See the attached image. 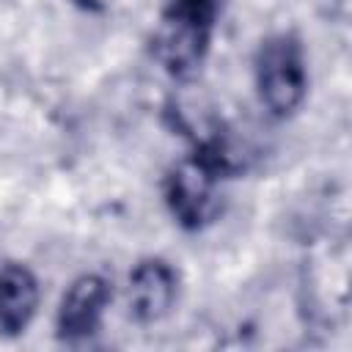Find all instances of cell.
I'll return each mask as SVG.
<instances>
[{
    "instance_id": "obj_6",
    "label": "cell",
    "mask_w": 352,
    "mask_h": 352,
    "mask_svg": "<svg viewBox=\"0 0 352 352\" xmlns=\"http://www.w3.org/2000/svg\"><path fill=\"white\" fill-rule=\"evenodd\" d=\"M38 305V280L25 264H6L0 270V333H25Z\"/></svg>"
},
{
    "instance_id": "obj_2",
    "label": "cell",
    "mask_w": 352,
    "mask_h": 352,
    "mask_svg": "<svg viewBox=\"0 0 352 352\" xmlns=\"http://www.w3.org/2000/svg\"><path fill=\"white\" fill-rule=\"evenodd\" d=\"M223 170L226 162L212 151L184 157L170 168L165 176V204L182 228L198 231L217 217Z\"/></svg>"
},
{
    "instance_id": "obj_3",
    "label": "cell",
    "mask_w": 352,
    "mask_h": 352,
    "mask_svg": "<svg viewBox=\"0 0 352 352\" xmlns=\"http://www.w3.org/2000/svg\"><path fill=\"white\" fill-rule=\"evenodd\" d=\"M256 88L261 104L275 118H289L305 99V52L294 33H275L256 52Z\"/></svg>"
},
{
    "instance_id": "obj_1",
    "label": "cell",
    "mask_w": 352,
    "mask_h": 352,
    "mask_svg": "<svg viewBox=\"0 0 352 352\" xmlns=\"http://www.w3.org/2000/svg\"><path fill=\"white\" fill-rule=\"evenodd\" d=\"M223 0H170L160 14L154 33V55L162 69L176 77H192L212 44Z\"/></svg>"
},
{
    "instance_id": "obj_5",
    "label": "cell",
    "mask_w": 352,
    "mask_h": 352,
    "mask_svg": "<svg viewBox=\"0 0 352 352\" xmlns=\"http://www.w3.org/2000/svg\"><path fill=\"white\" fill-rule=\"evenodd\" d=\"M107 302H110V283L96 272L80 275L60 297L58 336L63 341H82L94 336L102 324Z\"/></svg>"
},
{
    "instance_id": "obj_4",
    "label": "cell",
    "mask_w": 352,
    "mask_h": 352,
    "mask_svg": "<svg viewBox=\"0 0 352 352\" xmlns=\"http://www.w3.org/2000/svg\"><path fill=\"white\" fill-rule=\"evenodd\" d=\"M179 294V275L165 258H143L129 272L126 305L129 316L140 324L160 322L170 314Z\"/></svg>"
}]
</instances>
